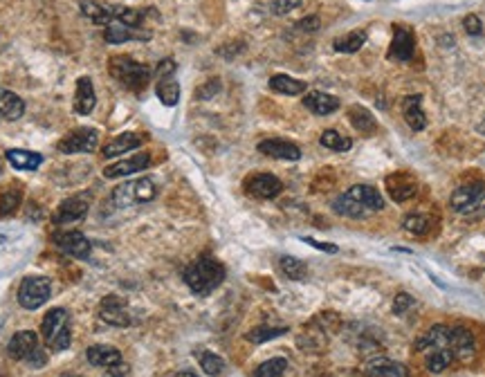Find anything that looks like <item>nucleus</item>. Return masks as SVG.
Wrapping results in <instances>:
<instances>
[{"label":"nucleus","instance_id":"obj_1","mask_svg":"<svg viewBox=\"0 0 485 377\" xmlns=\"http://www.w3.org/2000/svg\"><path fill=\"white\" fill-rule=\"evenodd\" d=\"M225 267L218 263L214 257H200L185 270V283L189 290L198 297H207L223 283Z\"/></svg>","mask_w":485,"mask_h":377},{"label":"nucleus","instance_id":"obj_2","mask_svg":"<svg viewBox=\"0 0 485 377\" xmlns=\"http://www.w3.org/2000/svg\"><path fill=\"white\" fill-rule=\"evenodd\" d=\"M111 75L121 83L124 88L140 92L147 88V83L151 81V68L137 63L130 56H113L111 58Z\"/></svg>","mask_w":485,"mask_h":377},{"label":"nucleus","instance_id":"obj_3","mask_svg":"<svg viewBox=\"0 0 485 377\" xmlns=\"http://www.w3.org/2000/svg\"><path fill=\"white\" fill-rule=\"evenodd\" d=\"M41 333L45 344L50 346L52 350L61 352L68 350L70 342H72V333H70V314L63 308H54L45 314V319L41 323Z\"/></svg>","mask_w":485,"mask_h":377},{"label":"nucleus","instance_id":"obj_4","mask_svg":"<svg viewBox=\"0 0 485 377\" xmlns=\"http://www.w3.org/2000/svg\"><path fill=\"white\" fill-rule=\"evenodd\" d=\"M52 295V283L45 276H27L23 278V283L18 288V303L25 310H39L50 301Z\"/></svg>","mask_w":485,"mask_h":377},{"label":"nucleus","instance_id":"obj_5","mask_svg":"<svg viewBox=\"0 0 485 377\" xmlns=\"http://www.w3.org/2000/svg\"><path fill=\"white\" fill-rule=\"evenodd\" d=\"M157 196V187L151 178H140L135 182H128V185H121L115 189L113 193V200L117 202V206H126V204H144V202H151Z\"/></svg>","mask_w":485,"mask_h":377},{"label":"nucleus","instance_id":"obj_6","mask_svg":"<svg viewBox=\"0 0 485 377\" xmlns=\"http://www.w3.org/2000/svg\"><path fill=\"white\" fill-rule=\"evenodd\" d=\"M99 144V132L94 128H77L56 144L59 153L63 155H79V153H92Z\"/></svg>","mask_w":485,"mask_h":377},{"label":"nucleus","instance_id":"obj_7","mask_svg":"<svg viewBox=\"0 0 485 377\" xmlns=\"http://www.w3.org/2000/svg\"><path fill=\"white\" fill-rule=\"evenodd\" d=\"M54 245L68 254V257H75V259H88L90 257V240L83 236L79 229H66V232H54L52 234Z\"/></svg>","mask_w":485,"mask_h":377},{"label":"nucleus","instance_id":"obj_8","mask_svg":"<svg viewBox=\"0 0 485 377\" xmlns=\"http://www.w3.org/2000/svg\"><path fill=\"white\" fill-rule=\"evenodd\" d=\"M90 209V196L88 193H79V196H72L68 200H63L56 211L52 216V223L54 225H72V223H79L83 216L88 214Z\"/></svg>","mask_w":485,"mask_h":377},{"label":"nucleus","instance_id":"obj_9","mask_svg":"<svg viewBox=\"0 0 485 377\" xmlns=\"http://www.w3.org/2000/svg\"><path fill=\"white\" fill-rule=\"evenodd\" d=\"M483 198H485V185L483 182H472V185H463L452 193L450 204L456 214H469L483 202Z\"/></svg>","mask_w":485,"mask_h":377},{"label":"nucleus","instance_id":"obj_10","mask_svg":"<svg viewBox=\"0 0 485 377\" xmlns=\"http://www.w3.org/2000/svg\"><path fill=\"white\" fill-rule=\"evenodd\" d=\"M450 348L454 352V359L469 364L477 357V339L472 335L469 328L465 326H454L450 328Z\"/></svg>","mask_w":485,"mask_h":377},{"label":"nucleus","instance_id":"obj_11","mask_svg":"<svg viewBox=\"0 0 485 377\" xmlns=\"http://www.w3.org/2000/svg\"><path fill=\"white\" fill-rule=\"evenodd\" d=\"M245 191L254 198L272 200L283 191V182L272 173H254L245 180Z\"/></svg>","mask_w":485,"mask_h":377},{"label":"nucleus","instance_id":"obj_12","mask_svg":"<svg viewBox=\"0 0 485 377\" xmlns=\"http://www.w3.org/2000/svg\"><path fill=\"white\" fill-rule=\"evenodd\" d=\"M99 317L102 321L106 323H111V326H117V328H126L130 326L133 317H130V310L126 306V301L121 299V297H106L102 301V306H99Z\"/></svg>","mask_w":485,"mask_h":377},{"label":"nucleus","instance_id":"obj_13","mask_svg":"<svg viewBox=\"0 0 485 377\" xmlns=\"http://www.w3.org/2000/svg\"><path fill=\"white\" fill-rule=\"evenodd\" d=\"M414 52H416V36H414V32H411L409 27H405V25H395L389 58L407 63V61L414 58Z\"/></svg>","mask_w":485,"mask_h":377},{"label":"nucleus","instance_id":"obj_14","mask_svg":"<svg viewBox=\"0 0 485 377\" xmlns=\"http://www.w3.org/2000/svg\"><path fill=\"white\" fill-rule=\"evenodd\" d=\"M39 335L34 330H20L14 337L9 339V346H7V355L11 359H18V361H27L34 350H39Z\"/></svg>","mask_w":485,"mask_h":377},{"label":"nucleus","instance_id":"obj_15","mask_svg":"<svg viewBox=\"0 0 485 377\" xmlns=\"http://www.w3.org/2000/svg\"><path fill=\"white\" fill-rule=\"evenodd\" d=\"M104 39H106V43H111V45H121L126 41H149L151 32L142 30V27L124 25V23H119V20H113L111 25H106Z\"/></svg>","mask_w":485,"mask_h":377},{"label":"nucleus","instance_id":"obj_16","mask_svg":"<svg viewBox=\"0 0 485 377\" xmlns=\"http://www.w3.org/2000/svg\"><path fill=\"white\" fill-rule=\"evenodd\" d=\"M259 153L268 155V157H274V160H288V162L301 160V149H299V146L293 144V142H288V140H278V137L259 142Z\"/></svg>","mask_w":485,"mask_h":377},{"label":"nucleus","instance_id":"obj_17","mask_svg":"<svg viewBox=\"0 0 485 377\" xmlns=\"http://www.w3.org/2000/svg\"><path fill=\"white\" fill-rule=\"evenodd\" d=\"M151 164V155L149 153H137L128 157V160H119L117 164H111L104 168V178L115 180V178H124V175H133L140 171H147Z\"/></svg>","mask_w":485,"mask_h":377},{"label":"nucleus","instance_id":"obj_18","mask_svg":"<svg viewBox=\"0 0 485 377\" xmlns=\"http://www.w3.org/2000/svg\"><path fill=\"white\" fill-rule=\"evenodd\" d=\"M362 377H409V371L400 361L375 357L362 371Z\"/></svg>","mask_w":485,"mask_h":377},{"label":"nucleus","instance_id":"obj_19","mask_svg":"<svg viewBox=\"0 0 485 377\" xmlns=\"http://www.w3.org/2000/svg\"><path fill=\"white\" fill-rule=\"evenodd\" d=\"M81 14L88 20L97 23V25H111L117 16V7L97 3V0H81Z\"/></svg>","mask_w":485,"mask_h":377},{"label":"nucleus","instance_id":"obj_20","mask_svg":"<svg viewBox=\"0 0 485 377\" xmlns=\"http://www.w3.org/2000/svg\"><path fill=\"white\" fill-rule=\"evenodd\" d=\"M142 142H144V137L137 135V132H121V135H117L113 142H108L104 146L102 155L106 157V160H113V157H119L121 153H128V151L140 149Z\"/></svg>","mask_w":485,"mask_h":377},{"label":"nucleus","instance_id":"obj_21","mask_svg":"<svg viewBox=\"0 0 485 377\" xmlns=\"http://www.w3.org/2000/svg\"><path fill=\"white\" fill-rule=\"evenodd\" d=\"M348 196L357 200L364 209H369V211H382L384 209V198H382V193L371 187V185H355V187H350L348 191Z\"/></svg>","mask_w":485,"mask_h":377},{"label":"nucleus","instance_id":"obj_22","mask_svg":"<svg viewBox=\"0 0 485 377\" xmlns=\"http://www.w3.org/2000/svg\"><path fill=\"white\" fill-rule=\"evenodd\" d=\"M403 117H405V121L409 124L411 130H416V132L424 130V126H427V117H424V111H422V97L420 94L405 97Z\"/></svg>","mask_w":485,"mask_h":377},{"label":"nucleus","instance_id":"obj_23","mask_svg":"<svg viewBox=\"0 0 485 377\" xmlns=\"http://www.w3.org/2000/svg\"><path fill=\"white\" fill-rule=\"evenodd\" d=\"M303 106L308 108L310 113L314 115H331L339 108V99L329 92H319V90H312L303 97Z\"/></svg>","mask_w":485,"mask_h":377},{"label":"nucleus","instance_id":"obj_24","mask_svg":"<svg viewBox=\"0 0 485 377\" xmlns=\"http://www.w3.org/2000/svg\"><path fill=\"white\" fill-rule=\"evenodd\" d=\"M416 350L427 352L431 348H450V328L447 326H434L424 333L420 339H416L414 344Z\"/></svg>","mask_w":485,"mask_h":377},{"label":"nucleus","instance_id":"obj_25","mask_svg":"<svg viewBox=\"0 0 485 377\" xmlns=\"http://www.w3.org/2000/svg\"><path fill=\"white\" fill-rule=\"evenodd\" d=\"M386 187H389V193H391V198L395 202H405L409 198H414L416 196V182L411 180V175L407 173H395V175H389L386 178Z\"/></svg>","mask_w":485,"mask_h":377},{"label":"nucleus","instance_id":"obj_26","mask_svg":"<svg viewBox=\"0 0 485 377\" xmlns=\"http://www.w3.org/2000/svg\"><path fill=\"white\" fill-rule=\"evenodd\" d=\"M97 104V94L92 88V81L88 77L77 79V92H75V111L79 115H90Z\"/></svg>","mask_w":485,"mask_h":377},{"label":"nucleus","instance_id":"obj_27","mask_svg":"<svg viewBox=\"0 0 485 377\" xmlns=\"http://www.w3.org/2000/svg\"><path fill=\"white\" fill-rule=\"evenodd\" d=\"M88 361L92 366H99V369H111L121 364V352L115 346H104V344H97L88 348Z\"/></svg>","mask_w":485,"mask_h":377},{"label":"nucleus","instance_id":"obj_28","mask_svg":"<svg viewBox=\"0 0 485 377\" xmlns=\"http://www.w3.org/2000/svg\"><path fill=\"white\" fill-rule=\"evenodd\" d=\"M9 164L16 168V171H36L43 164V155L34 153V151H23V149H9L5 153Z\"/></svg>","mask_w":485,"mask_h":377},{"label":"nucleus","instance_id":"obj_29","mask_svg":"<svg viewBox=\"0 0 485 377\" xmlns=\"http://www.w3.org/2000/svg\"><path fill=\"white\" fill-rule=\"evenodd\" d=\"M25 113V101L16 92L0 88V117L7 121H16Z\"/></svg>","mask_w":485,"mask_h":377},{"label":"nucleus","instance_id":"obj_30","mask_svg":"<svg viewBox=\"0 0 485 377\" xmlns=\"http://www.w3.org/2000/svg\"><path fill=\"white\" fill-rule=\"evenodd\" d=\"M176 72L171 75H157V86L155 92L160 97V101L164 106H176L180 101V83L176 81Z\"/></svg>","mask_w":485,"mask_h":377},{"label":"nucleus","instance_id":"obj_31","mask_svg":"<svg viewBox=\"0 0 485 377\" xmlns=\"http://www.w3.org/2000/svg\"><path fill=\"white\" fill-rule=\"evenodd\" d=\"M348 119H350V124H353V128L364 132V135H371V132L378 130V121H375V117L364 106H350Z\"/></svg>","mask_w":485,"mask_h":377},{"label":"nucleus","instance_id":"obj_32","mask_svg":"<svg viewBox=\"0 0 485 377\" xmlns=\"http://www.w3.org/2000/svg\"><path fill=\"white\" fill-rule=\"evenodd\" d=\"M23 202V189L20 185H9L0 193V218L14 216Z\"/></svg>","mask_w":485,"mask_h":377},{"label":"nucleus","instance_id":"obj_33","mask_svg":"<svg viewBox=\"0 0 485 377\" xmlns=\"http://www.w3.org/2000/svg\"><path fill=\"white\" fill-rule=\"evenodd\" d=\"M333 211L339 214V216H346V218H353V221H360V218H367L369 216V209H364V206L353 200L348 196V193H344V196H339L335 202H333Z\"/></svg>","mask_w":485,"mask_h":377},{"label":"nucleus","instance_id":"obj_34","mask_svg":"<svg viewBox=\"0 0 485 377\" xmlns=\"http://www.w3.org/2000/svg\"><path fill=\"white\" fill-rule=\"evenodd\" d=\"M270 88L278 94H290V97H295V94H301V92H306V81H299L295 77H288V75H274L270 79Z\"/></svg>","mask_w":485,"mask_h":377},{"label":"nucleus","instance_id":"obj_35","mask_svg":"<svg viewBox=\"0 0 485 377\" xmlns=\"http://www.w3.org/2000/svg\"><path fill=\"white\" fill-rule=\"evenodd\" d=\"M452 359H454L452 348H431L427 350V357H424V366L431 373H443L452 364Z\"/></svg>","mask_w":485,"mask_h":377},{"label":"nucleus","instance_id":"obj_36","mask_svg":"<svg viewBox=\"0 0 485 377\" xmlns=\"http://www.w3.org/2000/svg\"><path fill=\"white\" fill-rule=\"evenodd\" d=\"M364 43H367V34H364V32H348L346 36H339V39H335L333 47H335V52L353 54V52L362 50Z\"/></svg>","mask_w":485,"mask_h":377},{"label":"nucleus","instance_id":"obj_37","mask_svg":"<svg viewBox=\"0 0 485 377\" xmlns=\"http://www.w3.org/2000/svg\"><path fill=\"white\" fill-rule=\"evenodd\" d=\"M434 221H431V216L427 214H411L405 218V232H409L411 236H424V234H429V229H431Z\"/></svg>","mask_w":485,"mask_h":377},{"label":"nucleus","instance_id":"obj_38","mask_svg":"<svg viewBox=\"0 0 485 377\" xmlns=\"http://www.w3.org/2000/svg\"><path fill=\"white\" fill-rule=\"evenodd\" d=\"M319 142H321V146H326V149L337 151V153H344V151L350 149V146H353V140L344 137L342 132H337V130H324Z\"/></svg>","mask_w":485,"mask_h":377},{"label":"nucleus","instance_id":"obj_39","mask_svg":"<svg viewBox=\"0 0 485 377\" xmlns=\"http://www.w3.org/2000/svg\"><path fill=\"white\" fill-rule=\"evenodd\" d=\"M281 272L290 278V281H303L308 276V267L303 261L295 257H283L281 259Z\"/></svg>","mask_w":485,"mask_h":377},{"label":"nucleus","instance_id":"obj_40","mask_svg":"<svg viewBox=\"0 0 485 377\" xmlns=\"http://www.w3.org/2000/svg\"><path fill=\"white\" fill-rule=\"evenodd\" d=\"M288 333V328H272V326H259V328H252V330L245 335L247 342L252 344H263V342H270V339H276Z\"/></svg>","mask_w":485,"mask_h":377},{"label":"nucleus","instance_id":"obj_41","mask_svg":"<svg viewBox=\"0 0 485 377\" xmlns=\"http://www.w3.org/2000/svg\"><path fill=\"white\" fill-rule=\"evenodd\" d=\"M198 359H200V369L211 377H218L225 371V359L214 355V352H209V350L198 352Z\"/></svg>","mask_w":485,"mask_h":377},{"label":"nucleus","instance_id":"obj_42","mask_svg":"<svg viewBox=\"0 0 485 377\" xmlns=\"http://www.w3.org/2000/svg\"><path fill=\"white\" fill-rule=\"evenodd\" d=\"M288 369V359L283 357H272L268 361H263L261 366L254 371V375L257 377H281Z\"/></svg>","mask_w":485,"mask_h":377},{"label":"nucleus","instance_id":"obj_43","mask_svg":"<svg viewBox=\"0 0 485 377\" xmlns=\"http://www.w3.org/2000/svg\"><path fill=\"white\" fill-rule=\"evenodd\" d=\"M414 297L411 295H407V292H400V295L393 299V312L395 314H405L409 308H414Z\"/></svg>","mask_w":485,"mask_h":377},{"label":"nucleus","instance_id":"obj_44","mask_svg":"<svg viewBox=\"0 0 485 377\" xmlns=\"http://www.w3.org/2000/svg\"><path fill=\"white\" fill-rule=\"evenodd\" d=\"M301 3H303V0H274V3H272V14L283 16V14H288V11L297 9Z\"/></svg>","mask_w":485,"mask_h":377},{"label":"nucleus","instance_id":"obj_45","mask_svg":"<svg viewBox=\"0 0 485 377\" xmlns=\"http://www.w3.org/2000/svg\"><path fill=\"white\" fill-rule=\"evenodd\" d=\"M463 27L469 36H481L483 34V23L477 14H469L463 18Z\"/></svg>","mask_w":485,"mask_h":377},{"label":"nucleus","instance_id":"obj_46","mask_svg":"<svg viewBox=\"0 0 485 377\" xmlns=\"http://www.w3.org/2000/svg\"><path fill=\"white\" fill-rule=\"evenodd\" d=\"M218 90H221V81H218V79H211V81L207 83V86H202V88L196 92V97H198V99H211V97H214Z\"/></svg>","mask_w":485,"mask_h":377},{"label":"nucleus","instance_id":"obj_47","mask_svg":"<svg viewBox=\"0 0 485 377\" xmlns=\"http://www.w3.org/2000/svg\"><path fill=\"white\" fill-rule=\"evenodd\" d=\"M319 25H321L319 16H308V18H301L297 23V30H301V32H317Z\"/></svg>","mask_w":485,"mask_h":377},{"label":"nucleus","instance_id":"obj_48","mask_svg":"<svg viewBox=\"0 0 485 377\" xmlns=\"http://www.w3.org/2000/svg\"><path fill=\"white\" fill-rule=\"evenodd\" d=\"M303 242H308L310 247H314V249H321V252H329V254H335L337 252V247L335 245H329V242H319V240H314V238H301Z\"/></svg>","mask_w":485,"mask_h":377},{"label":"nucleus","instance_id":"obj_49","mask_svg":"<svg viewBox=\"0 0 485 377\" xmlns=\"http://www.w3.org/2000/svg\"><path fill=\"white\" fill-rule=\"evenodd\" d=\"M173 377H198V375L193 373V371H180V373H176Z\"/></svg>","mask_w":485,"mask_h":377},{"label":"nucleus","instance_id":"obj_50","mask_svg":"<svg viewBox=\"0 0 485 377\" xmlns=\"http://www.w3.org/2000/svg\"><path fill=\"white\" fill-rule=\"evenodd\" d=\"M477 130L481 132V135H485V115H483V119L479 121V126H477Z\"/></svg>","mask_w":485,"mask_h":377},{"label":"nucleus","instance_id":"obj_51","mask_svg":"<svg viewBox=\"0 0 485 377\" xmlns=\"http://www.w3.org/2000/svg\"><path fill=\"white\" fill-rule=\"evenodd\" d=\"M59 377H72V375H59Z\"/></svg>","mask_w":485,"mask_h":377},{"label":"nucleus","instance_id":"obj_52","mask_svg":"<svg viewBox=\"0 0 485 377\" xmlns=\"http://www.w3.org/2000/svg\"><path fill=\"white\" fill-rule=\"evenodd\" d=\"M0 173H3V166H0Z\"/></svg>","mask_w":485,"mask_h":377}]
</instances>
